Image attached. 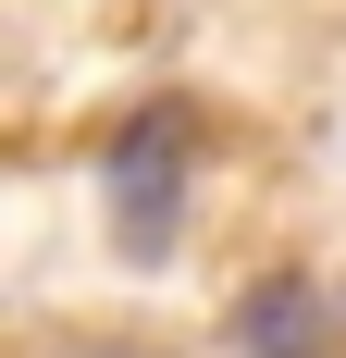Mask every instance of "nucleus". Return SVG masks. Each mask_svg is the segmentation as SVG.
Returning a JSON list of instances; mask_svg holds the SVG:
<instances>
[{
	"label": "nucleus",
	"instance_id": "1",
	"mask_svg": "<svg viewBox=\"0 0 346 358\" xmlns=\"http://www.w3.org/2000/svg\"><path fill=\"white\" fill-rule=\"evenodd\" d=\"M186 185H198V111H186V99H137L124 124H111V148H99L111 248H124V259H173Z\"/></svg>",
	"mask_w": 346,
	"mask_h": 358
},
{
	"label": "nucleus",
	"instance_id": "2",
	"mask_svg": "<svg viewBox=\"0 0 346 358\" xmlns=\"http://www.w3.org/2000/svg\"><path fill=\"white\" fill-rule=\"evenodd\" d=\"M223 346H235V358H321V296L297 285V272L247 285V296H235V322H223Z\"/></svg>",
	"mask_w": 346,
	"mask_h": 358
}]
</instances>
